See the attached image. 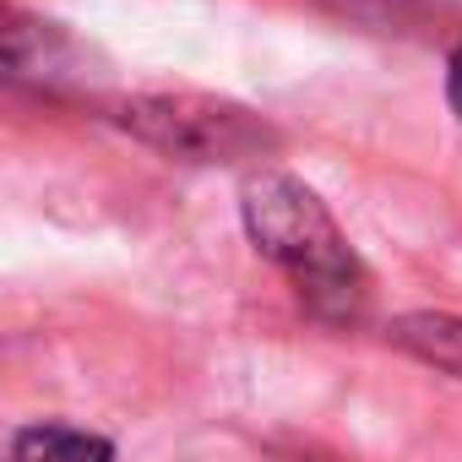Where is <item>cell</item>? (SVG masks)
<instances>
[{
  "label": "cell",
  "mask_w": 462,
  "mask_h": 462,
  "mask_svg": "<svg viewBox=\"0 0 462 462\" xmlns=\"http://www.w3.org/2000/svg\"><path fill=\"white\" fill-rule=\"evenodd\" d=\"M240 223L251 245L289 278L300 305L327 321L348 327L370 305V273L348 235L337 228L332 207L289 169H256L240 185Z\"/></svg>",
  "instance_id": "cell-1"
},
{
  "label": "cell",
  "mask_w": 462,
  "mask_h": 462,
  "mask_svg": "<svg viewBox=\"0 0 462 462\" xmlns=\"http://www.w3.org/2000/svg\"><path fill=\"white\" fill-rule=\"evenodd\" d=\"M109 120L142 147L174 163H201V169H217V163L267 169V158L283 142L256 109L235 98H212V93H131L109 104Z\"/></svg>",
  "instance_id": "cell-2"
},
{
  "label": "cell",
  "mask_w": 462,
  "mask_h": 462,
  "mask_svg": "<svg viewBox=\"0 0 462 462\" xmlns=\"http://www.w3.org/2000/svg\"><path fill=\"white\" fill-rule=\"evenodd\" d=\"M6 82L33 93H82L88 88V50L50 17L6 12Z\"/></svg>",
  "instance_id": "cell-3"
},
{
  "label": "cell",
  "mask_w": 462,
  "mask_h": 462,
  "mask_svg": "<svg viewBox=\"0 0 462 462\" xmlns=\"http://www.w3.org/2000/svg\"><path fill=\"white\" fill-rule=\"evenodd\" d=\"M12 462H115V440L82 424L39 419L12 430Z\"/></svg>",
  "instance_id": "cell-4"
},
{
  "label": "cell",
  "mask_w": 462,
  "mask_h": 462,
  "mask_svg": "<svg viewBox=\"0 0 462 462\" xmlns=\"http://www.w3.org/2000/svg\"><path fill=\"white\" fill-rule=\"evenodd\" d=\"M392 343L402 354H413L419 365H435V370H446V375L462 381V316H446V310L397 316L392 321Z\"/></svg>",
  "instance_id": "cell-5"
},
{
  "label": "cell",
  "mask_w": 462,
  "mask_h": 462,
  "mask_svg": "<svg viewBox=\"0 0 462 462\" xmlns=\"http://www.w3.org/2000/svg\"><path fill=\"white\" fill-rule=\"evenodd\" d=\"M316 6L348 23H365V28H408V23H424L440 0H316Z\"/></svg>",
  "instance_id": "cell-6"
},
{
  "label": "cell",
  "mask_w": 462,
  "mask_h": 462,
  "mask_svg": "<svg viewBox=\"0 0 462 462\" xmlns=\"http://www.w3.org/2000/svg\"><path fill=\"white\" fill-rule=\"evenodd\" d=\"M446 104H451V115L462 120V39H457L451 55H446Z\"/></svg>",
  "instance_id": "cell-7"
}]
</instances>
